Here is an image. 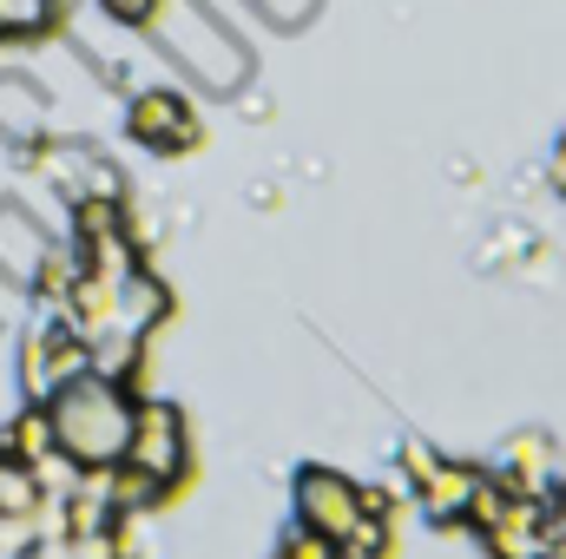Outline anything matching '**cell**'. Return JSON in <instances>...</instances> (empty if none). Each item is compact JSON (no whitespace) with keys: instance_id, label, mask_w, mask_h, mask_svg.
<instances>
[{"instance_id":"cell-1","label":"cell","mask_w":566,"mask_h":559,"mask_svg":"<svg viewBox=\"0 0 566 559\" xmlns=\"http://www.w3.org/2000/svg\"><path fill=\"white\" fill-rule=\"evenodd\" d=\"M53 441L80 461V467H119L126 454V434H133V402H126V382H106V376H73L53 402Z\"/></svg>"},{"instance_id":"cell-2","label":"cell","mask_w":566,"mask_h":559,"mask_svg":"<svg viewBox=\"0 0 566 559\" xmlns=\"http://www.w3.org/2000/svg\"><path fill=\"white\" fill-rule=\"evenodd\" d=\"M119 461L171 487V481L185 474V461H191V441H185L178 409H165V402H133V434H126V454H119Z\"/></svg>"},{"instance_id":"cell-3","label":"cell","mask_w":566,"mask_h":559,"mask_svg":"<svg viewBox=\"0 0 566 559\" xmlns=\"http://www.w3.org/2000/svg\"><path fill=\"white\" fill-rule=\"evenodd\" d=\"M356 520H363V487L356 481H343L336 467H303L296 474V527H310L323 540H343Z\"/></svg>"},{"instance_id":"cell-4","label":"cell","mask_w":566,"mask_h":559,"mask_svg":"<svg viewBox=\"0 0 566 559\" xmlns=\"http://www.w3.org/2000/svg\"><path fill=\"white\" fill-rule=\"evenodd\" d=\"M481 540L494 559H547V494H514V507Z\"/></svg>"},{"instance_id":"cell-5","label":"cell","mask_w":566,"mask_h":559,"mask_svg":"<svg viewBox=\"0 0 566 559\" xmlns=\"http://www.w3.org/2000/svg\"><path fill=\"white\" fill-rule=\"evenodd\" d=\"M133 139L158 145V151H185L198 139V119H191V106L178 93H139L133 99Z\"/></svg>"},{"instance_id":"cell-6","label":"cell","mask_w":566,"mask_h":559,"mask_svg":"<svg viewBox=\"0 0 566 559\" xmlns=\"http://www.w3.org/2000/svg\"><path fill=\"white\" fill-rule=\"evenodd\" d=\"M474 487H481V467H468V461H441L422 487H416V500H422V514L434 520V527H454V520H468Z\"/></svg>"},{"instance_id":"cell-7","label":"cell","mask_w":566,"mask_h":559,"mask_svg":"<svg viewBox=\"0 0 566 559\" xmlns=\"http://www.w3.org/2000/svg\"><path fill=\"white\" fill-rule=\"evenodd\" d=\"M336 559H389V514H363L336 540Z\"/></svg>"},{"instance_id":"cell-8","label":"cell","mask_w":566,"mask_h":559,"mask_svg":"<svg viewBox=\"0 0 566 559\" xmlns=\"http://www.w3.org/2000/svg\"><path fill=\"white\" fill-rule=\"evenodd\" d=\"M402 467H409V481H416V487H422L428 474H434V467H441V454H434V447H428V441H409V447H402Z\"/></svg>"},{"instance_id":"cell-9","label":"cell","mask_w":566,"mask_h":559,"mask_svg":"<svg viewBox=\"0 0 566 559\" xmlns=\"http://www.w3.org/2000/svg\"><path fill=\"white\" fill-rule=\"evenodd\" d=\"M106 13H119L126 27H139V20H151V13H158V0H106Z\"/></svg>"},{"instance_id":"cell-10","label":"cell","mask_w":566,"mask_h":559,"mask_svg":"<svg viewBox=\"0 0 566 559\" xmlns=\"http://www.w3.org/2000/svg\"><path fill=\"white\" fill-rule=\"evenodd\" d=\"M554 184L566 191V139H560V151H554Z\"/></svg>"}]
</instances>
